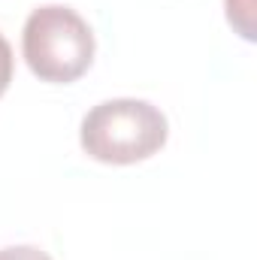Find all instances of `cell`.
<instances>
[{
	"label": "cell",
	"mask_w": 257,
	"mask_h": 260,
	"mask_svg": "<svg viewBox=\"0 0 257 260\" xmlns=\"http://www.w3.org/2000/svg\"><path fill=\"white\" fill-rule=\"evenodd\" d=\"M251 0H227V18L230 24H236V30L245 40H254V27H251Z\"/></svg>",
	"instance_id": "obj_3"
},
{
	"label": "cell",
	"mask_w": 257,
	"mask_h": 260,
	"mask_svg": "<svg viewBox=\"0 0 257 260\" xmlns=\"http://www.w3.org/2000/svg\"><path fill=\"white\" fill-rule=\"evenodd\" d=\"M167 115L148 100H103L82 118V148L100 164H136L167 142Z\"/></svg>",
	"instance_id": "obj_1"
},
{
	"label": "cell",
	"mask_w": 257,
	"mask_h": 260,
	"mask_svg": "<svg viewBox=\"0 0 257 260\" xmlns=\"http://www.w3.org/2000/svg\"><path fill=\"white\" fill-rule=\"evenodd\" d=\"M24 61L43 82H76L94 61V34L70 6H40L24 21Z\"/></svg>",
	"instance_id": "obj_2"
},
{
	"label": "cell",
	"mask_w": 257,
	"mask_h": 260,
	"mask_svg": "<svg viewBox=\"0 0 257 260\" xmlns=\"http://www.w3.org/2000/svg\"><path fill=\"white\" fill-rule=\"evenodd\" d=\"M0 260H52L46 251H40L37 245H12V248H3Z\"/></svg>",
	"instance_id": "obj_5"
},
{
	"label": "cell",
	"mask_w": 257,
	"mask_h": 260,
	"mask_svg": "<svg viewBox=\"0 0 257 260\" xmlns=\"http://www.w3.org/2000/svg\"><path fill=\"white\" fill-rule=\"evenodd\" d=\"M12 70H15V61H12V46L6 43V37L0 34V97L6 94L9 82H12Z\"/></svg>",
	"instance_id": "obj_4"
}]
</instances>
